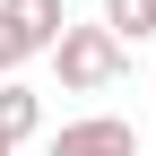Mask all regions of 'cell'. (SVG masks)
Returning <instances> with one entry per match:
<instances>
[{"label":"cell","instance_id":"2","mask_svg":"<svg viewBox=\"0 0 156 156\" xmlns=\"http://www.w3.org/2000/svg\"><path fill=\"white\" fill-rule=\"evenodd\" d=\"M52 156H139V130H130L122 113H87V122L52 130Z\"/></svg>","mask_w":156,"mask_h":156},{"label":"cell","instance_id":"4","mask_svg":"<svg viewBox=\"0 0 156 156\" xmlns=\"http://www.w3.org/2000/svg\"><path fill=\"white\" fill-rule=\"evenodd\" d=\"M35 130H44V95H35V87H17V78H0V139H17V147H26Z\"/></svg>","mask_w":156,"mask_h":156},{"label":"cell","instance_id":"7","mask_svg":"<svg viewBox=\"0 0 156 156\" xmlns=\"http://www.w3.org/2000/svg\"><path fill=\"white\" fill-rule=\"evenodd\" d=\"M0 156H17V139H0Z\"/></svg>","mask_w":156,"mask_h":156},{"label":"cell","instance_id":"5","mask_svg":"<svg viewBox=\"0 0 156 156\" xmlns=\"http://www.w3.org/2000/svg\"><path fill=\"white\" fill-rule=\"evenodd\" d=\"M104 26L122 35V44H147L156 35V0H104Z\"/></svg>","mask_w":156,"mask_h":156},{"label":"cell","instance_id":"3","mask_svg":"<svg viewBox=\"0 0 156 156\" xmlns=\"http://www.w3.org/2000/svg\"><path fill=\"white\" fill-rule=\"evenodd\" d=\"M0 17H9V35L26 44V61H35V52H52V44H61V26H69L61 0H0Z\"/></svg>","mask_w":156,"mask_h":156},{"label":"cell","instance_id":"1","mask_svg":"<svg viewBox=\"0 0 156 156\" xmlns=\"http://www.w3.org/2000/svg\"><path fill=\"white\" fill-rule=\"evenodd\" d=\"M52 69H61V87H69V95H95V87H113V78L130 69V44L104 26V17H95V26H61Z\"/></svg>","mask_w":156,"mask_h":156},{"label":"cell","instance_id":"6","mask_svg":"<svg viewBox=\"0 0 156 156\" xmlns=\"http://www.w3.org/2000/svg\"><path fill=\"white\" fill-rule=\"evenodd\" d=\"M17 61H26V44L9 35V17H0V78H17Z\"/></svg>","mask_w":156,"mask_h":156}]
</instances>
